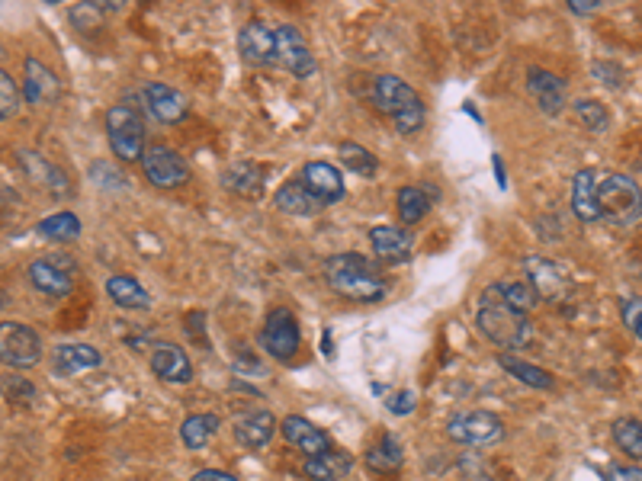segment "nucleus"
<instances>
[{"instance_id":"obj_1","label":"nucleus","mask_w":642,"mask_h":481,"mask_svg":"<svg viewBox=\"0 0 642 481\" xmlns=\"http://www.w3.org/2000/svg\"><path fill=\"white\" fill-rule=\"evenodd\" d=\"M476 321H479V331L492 340L495 347H501L504 353L511 350H524L530 340H533V324L530 318L517 315L514 308L504 302V292L501 283H492L482 289L479 296V308H476Z\"/></svg>"},{"instance_id":"obj_2","label":"nucleus","mask_w":642,"mask_h":481,"mask_svg":"<svg viewBox=\"0 0 642 481\" xmlns=\"http://www.w3.org/2000/svg\"><path fill=\"white\" fill-rule=\"evenodd\" d=\"M321 273H325L328 286L350 302H379L389 292L376 263L354 251L331 254L325 263H321Z\"/></svg>"},{"instance_id":"obj_3","label":"nucleus","mask_w":642,"mask_h":481,"mask_svg":"<svg viewBox=\"0 0 642 481\" xmlns=\"http://www.w3.org/2000/svg\"><path fill=\"white\" fill-rule=\"evenodd\" d=\"M598 206H601V219L626 228L639 222L642 215V190L633 177L626 174H598Z\"/></svg>"},{"instance_id":"obj_4","label":"nucleus","mask_w":642,"mask_h":481,"mask_svg":"<svg viewBox=\"0 0 642 481\" xmlns=\"http://www.w3.org/2000/svg\"><path fill=\"white\" fill-rule=\"evenodd\" d=\"M106 135H110V148L119 161H142L145 158V122L139 110L129 103H116L106 110Z\"/></svg>"},{"instance_id":"obj_5","label":"nucleus","mask_w":642,"mask_h":481,"mask_svg":"<svg viewBox=\"0 0 642 481\" xmlns=\"http://www.w3.org/2000/svg\"><path fill=\"white\" fill-rule=\"evenodd\" d=\"M42 356V340L29 324L4 321L0 324V360L7 369H29Z\"/></svg>"},{"instance_id":"obj_6","label":"nucleus","mask_w":642,"mask_h":481,"mask_svg":"<svg viewBox=\"0 0 642 481\" xmlns=\"http://www.w3.org/2000/svg\"><path fill=\"white\" fill-rule=\"evenodd\" d=\"M302 344V334H299V321L289 308H273L264 321V331H261V347L273 356V360H293L296 350Z\"/></svg>"},{"instance_id":"obj_7","label":"nucleus","mask_w":642,"mask_h":481,"mask_svg":"<svg viewBox=\"0 0 642 481\" xmlns=\"http://www.w3.org/2000/svg\"><path fill=\"white\" fill-rule=\"evenodd\" d=\"M29 283H33L42 296L49 299H65L68 292L74 289V260L71 257H58V254H49V257H36L29 263Z\"/></svg>"},{"instance_id":"obj_8","label":"nucleus","mask_w":642,"mask_h":481,"mask_svg":"<svg viewBox=\"0 0 642 481\" xmlns=\"http://www.w3.org/2000/svg\"><path fill=\"white\" fill-rule=\"evenodd\" d=\"M447 437L463 446H492L504 440V427L492 411H463L447 424Z\"/></svg>"},{"instance_id":"obj_9","label":"nucleus","mask_w":642,"mask_h":481,"mask_svg":"<svg viewBox=\"0 0 642 481\" xmlns=\"http://www.w3.org/2000/svg\"><path fill=\"white\" fill-rule=\"evenodd\" d=\"M142 167H145V177L155 186H161V190H174V186L187 183V177H190L187 161H183L174 148H167L161 142L148 145L145 158H142Z\"/></svg>"},{"instance_id":"obj_10","label":"nucleus","mask_w":642,"mask_h":481,"mask_svg":"<svg viewBox=\"0 0 642 481\" xmlns=\"http://www.w3.org/2000/svg\"><path fill=\"white\" fill-rule=\"evenodd\" d=\"M277 65H283L289 74L296 77H312L318 71V61L309 49V42L296 26H277Z\"/></svg>"},{"instance_id":"obj_11","label":"nucleus","mask_w":642,"mask_h":481,"mask_svg":"<svg viewBox=\"0 0 642 481\" xmlns=\"http://www.w3.org/2000/svg\"><path fill=\"white\" fill-rule=\"evenodd\" d=\"M373 103H376L379 113L399 119L405 110H411L415 103H421V97H418V90L411 87L408 81H402V77L379 74L376 81H373Z\"/></svg>"},{"instance_id":"obj_12","label":"nucleus","mask_w":642,"mask_h":481,"mask_svg":"<svg viewBox=\"0 0 642 481\" xmlns=\"http://www.w3.org/2000/svg\"><path fill=\"white\" fill-rule=\"evenodd\" d=\"M238 52L248 65H277V29L251 20L238 33Z\"/></svg>"},{"instance_id":"obj_13","label":"nucleus","mask_w":642,"mask_h":481,"mask_svg":"<svg viewBox=\"0 0 642 481\" xmlns=\"http://www.w3.org/2000/svg\"><path fill=\"white\" fill-rule=\"evenodd\" d=\"M524 270H527V283L537 289L540 299H546V302L565 299V292H569V276H565L559 263L530 254V257H524Z\"/></svg>"},{"instance_id":"obj_14","label":"nucleus","mask_w":642,"mask_h":481,"mask_svg":"<svg viewBox=\"0 0 642 481\" xmlns=\"http://www.w3.org/2000/svg\"><path fill=\"white\" fill-rule=\"evenodd\" d=\"M148 363H151V372L161 379V382H190L193 379V363H190V356L183 347L177 344H167V340H158L155 347H151V356H148Z\"/></svg>"},{"instance_id":"obj_15","label":"nucleus","mask_w":642,"mask_h":481,"mask_svg":"<svg viewBox=\"0 0 642 481\" xmlns=\"http://www.w3.org/2000/svg\"><path fill=\"white\" fill-rule=\"evenodd\" d=\"M370 244H373L376 260L392 263V267H399V263H408V260H411V251H415V238H411V231L395 228V225H376V228L370 231Z\"/></svg>"},{"instance_id":"obj_16","label":"nucleus","mask_w":642,"mask_h":481,"mask_svg":"<svg viewBox=\"0 0 642 481\" xmlns=\"http://www.w3.org/2000/svg\"><path fill=\"white\" fill-rule=\"evenodd\" d=\"M145 106L158 122H164V126H177V122H183V119H187V113H190L183 93L174 90V87H167V84H158V81L145 87Z\"/></svg>"},{"instance_id":"obj_17","label":"nucleus","mask_w":642,"mask_h":481,"mask_svg":"<svg viewBox=\"0 0 642 481\" xmlns=\"http://www.w3.org/2000/svg\"><path fill=\"white\" fill-rule=\"evenodd\" d=\"M17 161L23 167V174L33 180L36 186H42L45 193H52V196H65L71 193V186H68V174L61 167H55L52 161H45L42 154L36 151H17Z\"/></svg>"},{"instance_id":"obj_18","label":"nucleus","mask_w":642,"mask_h":481,"mask_svg":"<svg viewBox=\"0 0 642 481\" xmlns=\"http://www.w3.org/2000/svg\"><path fill=\"white\" fill-rule=\"evenodd\" d=\"M302 180H305V186H309L315 196L325 199L328 206L331 203H341L344 193H347L341 170L334 167V164H328V161H309V164L302 167Z\"/></svg>"},{"instance_id":"obj_19","label":"nucleus","mask_w":642,"mask_h":481,"mask_svg":"<svg viewBox=\"0 0 642 481\" xmlns=\"http://www.w3.org/2000/svg\"><path fill=\"white\" fill-rule=\"evenodd\" d=\"M527 93L540 103V110L546 116H559L565 106V84L562 77H556L553 71L543 68H530L527 71Z\"/></svg>"},{"instance_id":"obj_20","label":"nucleus","mask_w":642,"mask_h":481,"mask_svg":"<svg viewBox=\"0 0 642 481\" xmlns=\"http://www.w3.org/2000/svg\"><path fill=\"white\" fill-rule=\"evenodd\" d=\"M280 430H283V437L299 449V453H305V459L321 456V453H328V449H331L328 433L318 430L312 421H305V417H299V414H289L286 421L280 424Z\"/></svg>"},{"instance_id":"obj_21","label":"nucleus","mask_w":642,"mask_h":481,"mask_svg":"<svg viewBox=\"0 0 642 481\" xmlns=\"http://www.w3.org/2000/svg\"><path fill=\"white\" fill-rule=\"evenodd\" d=\"M273 206H277L280 212H286V215H318L328 203L321 196H315L309 186H305L302 177L299 180L293 177L277 190V196H273Z\"/></svg>"},{"instance_id":"obj_22","label":"nucleus","mask_w":642,"mask_h":481,"mask_svg":"<svg viewBox=\"0 0 642 481\" xmlns=\"http://www.w3.org/2000/svg\"><path fill=\"white\" fill-rule=\"evenodd\" d=\"M572 212L578 222H598L601 206H598V170H578L572 177Z\"/></svg>"},{"instance_id":"obj_23","label":"nucleus","mask_w":642,"mask_h":481,"mask_svg":"<svg viewBox=\"0 0 642 481\" xmlns=\"http://www.w3.org/2000/svg\"><path fill=\"white\" fill-rule=\"evenodd\" d=\"M264 183H267L264 167H257L254 161H238V164H228L222 170V186H225V190L235 193V196H244V199L261 196Z\"/></svg>"},{"instance_id":"obj_24","label":"nucleus","mask_w":642,"mask_h":481,"mask_svg":"<svg viewBox=\"0 0 642 481\" xmlns=\"http://www.w3.org/2000/svg\"><path fill=\"white\" fill-rule=\"evenodd\" d=\"M277 433V417L270 411H251L235 421V440L248 449H264Z\"/></svg>"},{"instance_id":"obj_25","label":"nucleus","mask_w":642,"mask_h":481,"mask_svg":"<svg viewBox=\"0 0 642 481\" xmlns=\"http://www.w3.org/2000/svg\"><path fill=\"white\" fill-rule=\"evenodd\" d=\"M52 363L58 372L65 376H78V372H90V369H100L103 366V353L90 344H61L52 353Z\"/></svg>"},{"instance_id":"obj_26","label":"nucleus","mask_w":642,"mask_h":481,"mask_svg":"<svg viewBox=\"0 0 642 481\" xmlns=\"http://www.w3.org/2000/svg\"><path fill=\"white\" fill-rule=\"evenodd\" d=\"M23 68H26V100H29V103L39 106V103L58 100V90H61L58 77H55L49 68H45L36 55H29Z\"/></svg>"},{"instance_id":"obj_27","label":"nucleus","mask_w":642,"mask_h":481,"mask_svg":"<svg viewBox=\"0 0 642 481\" xmlns=\"http://www.w3.org/2000/svg\"><path fill=\"white\" fill-rule=\"evenodd\" d=\"M350 469H354V456L341 453V449H328V453L305 459L302 472L312 481H341Z\"/></svg>"},{"instance_id":"obj_28","label":"nucleus","mask_w":642,"mask_h":481,"mask_svg":"<svg viewBox=\"0 0 642 481\" xmlns=\"http://www.w3.org/2000/svg\"><path fill=\"white\" fill-rule=\"evenodd\" d=\"M106 296H110L119 308H142V312L151 308L148 289L135 276H126V273H116L106 279Z\"/></svg>"},{"instance_id":"obj_29","label":"nucleus","mask_w":642,"mask_h":481,"mask_svg":"<svg viewBox=\"0 0 642 481\" xmlns=\"http://www.w3.org/2000/svg\"><path fill=\"white\" fill-rule=\"evenodd\" d=\"M498 363H501V369L504 372H511L514 379H521L527 389H540V392H553V385H556V379H553V372H546V369H540V366H533V363H524V360H517L514 353H501L498 356Z\"/></svg>"},{"instance_id":"obj_30","label":"nucleus","mask_w":642,"mask_h":481,"mask_svg":"<svg viewBox=\"0 0 642 481\" xmlns=\"http://www.w3.org/2000/svg\"><path fill=\"white\" fill-rule=\"evenodd\" d=\"M219 427H222L219 414H190L187 421L180 424V440L187 449H203L219 433Z\"/></svg>"},{"instance_id":"obj_31","label":"nucleus","mask_w":642,"mask_h":481,"mask_svg":"<svg viewBox=\"0 0 642 481\" xmlns=\"http://www.w3.org/2000/svg\"><path fill=\"white\" fill-rule=\"evenodd\" d=\"M402 462H405V456H402V443H399V437L395 433H386V437L379 440V446H373L370 453H366V465H370L373 472H399L402 469Z\"/></svg>"},{"instance_id":"obj_32","label":"nucleus","mask_w":642,"mask_h":481,"mask_svg":"<svg viewBox=\"0 0 642 481\" xmlns=\"http://www.w3.org/2000/svg\"><path fill=\"white\" fill-rule=\"evenodd\" d=\"M36 231H39L42 238L58 241V244L78 241L81 238V219L74 212H55V215H49V219H42L36 225Z\"/></svg>"},{"instance_id":"obj_33","label":"nucleus","mask_w":642,"mask_h":481,"mask_svg":"<svg viewBox=\"0 0 642 481\" xmlns=\"http://www.w3.org/2000/svg\"><path fill=\"white\" fill-rule=\"evenodd\" d=\"M395 209H399L402 225H418L424 215L431 212V199H427L418 186H402L399 196H395Z\"/></svg>"},{"instance_id":"obj_34","label":"nucleus","mask_w":642,"mask_h":481,"mask_svg":"<svg viewBox=\"0 0 642 481\" xmlns=\"http://www.w3.org/2000/svg\"><path fill=\"white\" fill-rule=\"evenodd\" d=\"M610 437L630 459H642V421L636 417H617L610 427Z\"/></svg>"},{"instance_id":"obj_35","label":"nucleus","mask_w":642,"mask_h":481,"mask_svg":"<svg viewBox=\"0 0 642 481\" xmlns=\"http://www.w3.org/2000/svg\"><path fill=\"white\" fill-rule=\"evenodd\" d=\"M501 292H504V302H508L514 312L524 315V318H530V312L540 302L537 289H533L527 279H521V283H501Z\"/></svg>"},{"instance_id":"obj_36","label":"nucleus","mask_w":642,"mask_h":481,"mask_svg":"<svg viewBox=\"0 0 642 481\" xmlns=\"http://www.w3.org/2000/svg\"><path fill=\"white\" fill-rule=\"evenodd\" d=\"M341 161H344L347 170H354V174H360V177H373L376 167H379L376 154L366 151V148L357 145V142H344V145H341Z\"/></svg>"},{"instance_id":"obj_37","label":"nucleus","mask_w":642,"mask_h":481,"mask_svg":"<svg viewBox=\"0 0 642 481\" xmlns=\"http://www.w3.org/2000/svg\"><path fill=\"white\" fill-rule=\"evenodd\" d=\"M119 10V4H113V0H97V4H81V7H74L71 10V23L78 26V29H97L100 20L106 17V13H113Z\"/></svg>"},{"instance_id":"obj_38","label":"nucleus","mask_w":642,"mask_h":481,"mask_svg":"<svg viewBox=\"0 0 642 481\" xmlns=\"http://www.w3.org/2000/svg\"><path fill=\"white\" fill-rule=\"evenodd\" d=\"M575 116L582 119V126L588 129V132H594V135H601L604 129H607V122H610V116H607V110L598 103V100H578L575 106Z\"/></svg>"},{"instance_id":"obj_39","label":"nucleus","mask_w":642,"mask_h":481,"mask_svg":"<svg viewBox=\"0 0 642 481\" xmlns=\"http://www.w3.org/2000/svg\"><path fill=\"white\" fill-rule=\"evenodd\" d=\"M90 180H94L100 190H106V193L126 190V177H122V170H116L113 161H94V164H90Z\"/></svg>"},{"instance_id":"obj_40","label":"nucleus","mask_w":642,"mask_h":481,"mask_svg":"<svg viewBox=\"0 0 642 481\" xmlns=\"http://www.w3.org/2000/svg\"><path fill=\"white\" fill-rule=\"evenodd\" d=\"M20 110V90L13 84L10 71H0V119H13Z\"/></svg>"},{"instance_id":"obj_41","label":"nucleus","mask_w":642,"mask_h":481,"mask_svg":"<svg viewBox=\"0 0 642 481\" xmlns=\"http://www.w3.org/2000/svg\"><path fill=\"white\" fill-rule=\"evenodd\" d=\"M424 122H427L424 103H415V106H411V110H405L399 119H395V129H399L402 135H415L418 129H424Z\"/></svg>"},{"instance_id":"obj_42","label":"nucleus","mask_w":642,"mask_h":481,"mask_svg":"<svg viewBox=\"0 0 642 481\" xmlns=\"http://www.w3.org/2000/svg\"><path fill=\"white\" fill-rule=\"evenodd\" d=\"M386 405H389V411H392V414L405 417V414L415 411V392H408V389H405V392H399V395H392V398L386 401Z\"/></svg>"},{"instance_id":"obj_43","label":"nucleus","mask_w":642,"mask_h":481,"mask_svg":"<svg viewBox=\"0 0 642 481\" xmlns=\"http://www.w3.org/2000/svg\"><path fill=\"white\" fill-rule=\"evenodd\" d=\"M4 385H7V398L10 401H17V398H23V401H33L36 398V392H33V385L29 382H23V379H4Z\"/></svg>"},{"instance_id":"obj_44","label":"nucleus","mask_w":642,"mask_h":481,"mask_svg":"<svg viewBox=\"0 0 642 481\" xmlns=\"http://www.w3.org/2000/svg\"><path fill=\"white\" fill-rule=\"evenodd\" d=\"M620 308H623V312H620V315H623V324L633 331V328H636V321L642 318V299H623V302H620Z\"/></svg>"},{"instance_id":"obj_45","label":"nucleus","mask_w":642,"mask_h":481,"mask_svg":"<svg viewBox=\"0 0 642 481\" xmlns=\"http://www.w3.org/2000/svg\"><path fill=\"white\" fill-rule=\"evenodd\" d=\"M607 478L610 481H642V472L636 469V465H610Z\"/></svg>"},{"instance_id":"obj_46","label":"nucleus","mask_w":642,"mask_h":481,"mask_svg":"<svg viewBox=\"0 0 642 481\" xmlns=\"http://www.w3.org/2000/svg\"><path fill=\"white\" fill-rule=\"evenodd\" d=\"M193 481H238L232 472H222V469H200L193 475Z\"/></svg>"},{"instance_id":"obj_47","label":"nucleus","mask_w":642,"mask_h":481,"mask_svg":"<svg viewBox=\"0 0 642 481\" xmlns=\"http://www.w3.org/2000/svg\"><path fill=\"white\" fill-rule=\"evenodd\" d=\"M569 7H572V13H594L601 4H598V0H572Z\"/></svg>"},{"instance_id":"obj_48","label":"nucleus","mask_w":642,"mask_h":481,"mask_svg":"<svg viewBox=\"0 0 642 481\" xmlns=\"http://www.w3.org/2000/svg\"><path fill=\"white\" fill-rule=\"evenodd\" d=\"M492 161H495V177H498V183L504 186V164H501V154H495Z\"/></svg>"},{"instance_id":"obj_49","label":"nucleus","mask_w":642,"mask_h":481,"mask_svg":"<svg viewBox=\"0 0 642 481\" xmlns=\"http://www.w3.org/2000/svg\"><path fill=\"white\" fill-rule=\"evenodd\" d=\"M633 334H636V337H639V344H642V318H639V321H636V328H633Z\"/></svg>"}]
</instances>
